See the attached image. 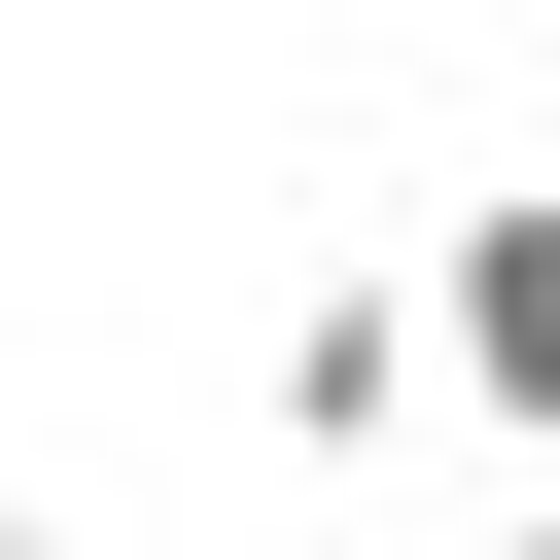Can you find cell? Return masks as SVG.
I'll return each mask as SVG.
<instances>
[{"label": "cell", "mask_w": 560, "mask_h": 560, "mask_svg": "<svg viewBox=\"0 0 560 560\" xmlns=\"http://www.w3.org/2000/svg\"><path fill=\"white\" fill-rule=\"evenodd\" d=\"M420 350H455V420H490V455H560V175H490V210L420 245Z\"/></svg>", "instance_id": "6da1fadb"}, {"label": "cell", "mask_w": 560, "mask_h": 560, "mask_svg": "<svg viewBox=\"0 0 560 560\" xmlns=\"http://www.w3.org/2000/svg\"><path fill=\"white\" fill-rule=\"evenodd\" d=\"M455 560H560V455H525V490H490V525H455Z\"/></svg>", "instance_id": "3957f363"}, {"label": "cell", "mask_w": 560, "mask_h": 560, "mask_svg": "<svg viewBox=\"0 0 560 560\" xmlns=\"http://www.w3.org/2000/svg\"><path fill=\"white\" fill-rule=\"evenodd\" d=\"M245 420H280L315 490H350V455H420V420H455V350H420V280H315V315L245 350Z\"/></svg>", "instance_id": "7a4b0ae2"}, {"label": "cell", "mask_w": 560, "mask_h": 560, "mask_svg": "<svg viewBox=\"0 0 560 560\" xmlns=\"http://www.w3.org/2000/svg\"><path fill=\"white\" fill-rule=\"evenodd\" d=\"M0 560H70V525H0Z\"/></svg>", "instance_id": "277c9868"}]
</instances>
